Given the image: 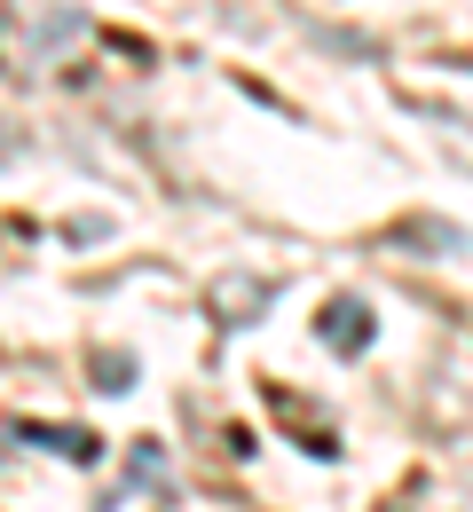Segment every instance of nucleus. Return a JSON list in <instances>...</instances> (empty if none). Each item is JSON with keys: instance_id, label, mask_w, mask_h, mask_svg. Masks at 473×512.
<instances>
[{"instance_id": "nucleus-1", "label": "nucleus", "mask_w": 473, "mask_h": 512, "mask_svg": "<svg viewBox=\"0 0 473 512\" xmlns=\"http://www.w3.org/2000/svg\"><path fill=\"white\" fill-rule=\"evenodd\" d=\"M324 339L332 347H371V308L363 300H332L324 308Z\"/></svg>"}, {"instance_id": "nucleus-2", "label": "nucleus", "mask_w": 473, "mask_h": 512, "mask_svg": "<svg viewBox=\"0 0 473 512\" xmlns=\"http://www.w3.org/2000/svg\"><path fill=\"white\" fill-rule=\"evenodd\" d=\"M8 158H24V134H8V127H0V166H8Z\"/></svg>"}]
</instances>
